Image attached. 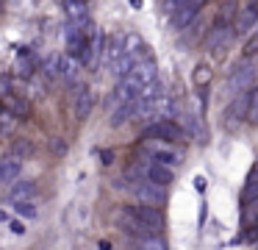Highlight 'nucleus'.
<instances>
[{"mask_svg":"<svg viewBox=\"0 0 258 250\" xmlns=\"http://www.w3.org/2000/svg\"><path fill=\"white\" fill-rule=\"evenodd\" d=\"M128 250H167V242L161 239V233H156V236H136L128 242Z\"/></svg>","mask_w":258,"mask_h":250,"instance_id":"obj_16","label":"nucleus"},{"mask_svg":"<svg viewBox=\"0 0 258 250\" xmlns=\"http://www.w3.org/2000/svg\"><path fill=\"white\" fill-rule=\"evenodd\" d=\"M20 175H23V159L20 156H3L0 159V183H17Z\"/></svg>","mask_w":258,"mask_h":250,"instance_id":"obj_13","label":"nucleus"},{"mask_svg":"<svg viewBox=\"0 0 258 250\" xmlns=\"http://www.w3.org/2000/svg\"><path fill=\"white\" fill-rule=\"evenodd\" d=\"M84 3H86V0H84Z\"/></svg>","mask_w":258,"mask_h":250,"instance_id":"obj_34","label":"nucleus"},{"mask_svg":"<svg viewBox=\"0 0 258 250\" xmlns=\"http://www.w3.org/2000/svg\"><path fill=\"white\" fill-rule=\"evenodd\" d=\"M14 211H17V214L23 217V220H36V217H39V209H36L34 200H17Z\"/></svg>","mask_w":258,"mask_h":250,"instance_id":"obj_23","label":"nucleus"},{"mask_svg":"<svg viewBox=\"0 0 258 250\" xmlns=\"http://www.w3.org/2000/svg\"><path fill=\"white\" fill-rule=\"evenodd\" d=\"M252 83H255V67H252L250 59H241L239 64L228 72V78H225V92H228L230 97H236V94L247 92Z\"/></svg>","mask_w":258,"mask_h":250,"instance_id":"obj_2","label":"nucleus"},{"mask_svg":"<svg viewBox=\"0 0 258 250\" xmlns=\"http://www.w3.org/2000/svg\"><path fill=\"white\" fill-rule=\"evenodd\" d=\"M64 14H67L70 25H84V22H89V6L84 0H64Z\"/></svg>","mask_w":258,"mask_h":250,"instance_id":"obj_14","label":"nucleus"},{"mask_svg":"<svg viewBox=\"0 0 258 250\" xmlns=\"http://www.w3.org/2000/svg\"><path fill=\"white\" fill-rule=\"evenodd\" d=\"M58 78L64 83H75V78H78V61L70 59V56H61V61H58Z\"/></svg>","mask_w":258,"mask_h":250,"instance_id":"obj_18","label":"nucleus"},{"mask_svg":"<svg viewBox=\"0 0 258 250\" xmlns=\"http://www.w3.org/2000/svg\"><path fill=\"white\" fill-rule=\"evenodd\" d=\"M206 6H208V0H186V3L175 11V14H169L172 28H175V31H183L186 25H191V22L203 14V9H206Z\"/></svg>","mask_w":258,"mask_h":250,"instance_id":"obj_8","label":"nucleus"},{"mask_svg":"<svg viewBox=\"0 0 258 250\" xmlns=\"http://www.w3.org/2000/svg\"><path fill=\"white\" fill-rule=\"evenodd\" d=\"M9 228H12V233H14V236H25V231H28L23 220H12V222H9Z\"/></svg>","mask_w":258,"mask_h":250,"instance_id":"obj_30","label":"nucleus"},{"mask_svg":"<svg viewBox=\"0 0 258 250\" xmlns=\"http://www.w3.org/2000/svg\"><path fill=\"white\" fill-rule=\"evenodd\" d=\"M3 103H6V109L12 111L14 117H28V103H25L23 97H17L14 92H6V97H3Z\"/></svg>","mask_w":258,"mask_h":250,"instance_id":"obj_22","label":"nucleus"},{"mask_svg":"<svg viewBox=\"0 0 258 250\" xmlns=\"http://www.w3.org/2000/svg\"><path fill=\"white\" fill-rule=\"evenodd\" d=\"M247 109H250V89L241 92V94H236V97H230V103L225 106V111H222L225 131H230V133L239 131V128L247 122Z\"/></svg>","mask_w":258,"mask_h":250,"instance_id":"obj_3","label":"nucleus"},{"mask_svg":"<svg viewBox=\"0 0 258 250\" xmlns=\"http://www.w3.org/2000/svg\"><path fill=\"white\" fill-rule=\"evenodd\" d=\"M206 31H208V28H206V20H203V17H197L191 25L183 28V42H186V44L200 42V36H206Z\"/></svg>","mask_w":258,"mask_h":250,"instance_id":"obj_21","label":"nucleus"},{"mask_svg":"<svg viewBox=\"0 0 258 250\" xmlns=\"http://www.w3.org/2000/svg\"><path fill=\"white\" fill-rule=\"evenodd\" d=\"M103 50H106V36H103V31L95 25V31L89 33V42H86V53L81 56V64L84 67H100L103 61Z\"/></svg>","mask_w":258,"mask_h":250,"instance_id":"obj_10","label":"nucleus"},{"mask_svg":"<svg viewBox=\"0 0 258 250\" xmlns=\"http://www.w3.org/2000/svg\"><path fill=\"white\" fill-rule=\"evenodd\" d=\"M125 209H128L136 220H142L145 225H150L156 233L164 231V211L161 209H156V206H145V203H131V206H125Z\"/></svg>","mask_w":258,"mask_h":250,"instance_id":"obj_11","label":"nucleus"},{"mask_svg":"<svg viewBox=\"0 0 258 250\" xmlns=\"http://www.w3.org/2000/svg\"><path fill=\"white\" fill-rule=\"evenodd\" d=\"M131 192H134V203H145V206H156L161 209L167 203V189L156 186L150 181H131Z\"/></svg>","mask_w":258,"mask_h":250,"instance_id":"obj_6","label":"nucleus"},{"mask_svg":"<svg viewBox=\"0 0 258 250\" xmlns=\"http://www.w3.org/2000/svg\"><path fill=\"white\" fill-rule=\"evenodd\" d=\"M252 200H258V183L250 181L244 186V192H241V203H252Z\"/></svg>","mask_w":258,"mask_h":250,"instance_id":"obj_27","label":"nucleus"},{"mask_svg":"<svg viewBox=\"0 0 258 250\" xmlns=\"http://www.w3.org/2000/svg\"><path fill=\"white\" fill-rule=\"evenodd\" d=\"M58 61H61V56H50V59L42 64V75H45V81L58 78Z\"/></svg>","mask_w":258,"mask_h":250,"instance_id":"obj_25","label":"nucleus"},{"mask_svg":"<svg viewBox=\"0 0 258 250\" xmlns=\"http://www.w3.org/2000/svg\"><path fill=\"white\" fill-rule=\"evenodd\" d=\"M125 53V33H114V36L106 39V50H103V59L108 61V67L114 64L117 59H122Z\"/></svg>","mask_w":258,"mask_h":250,"instance_id":"obj_15","label":"nucleus"},{"mask_svg":"<svg viewBox=\"0 0 258 250\" xmlns=\"http://www.w3.org/2000/svg\"><path fill=\"white\" fill-rule=\"evenodd\" d=\"M142 178L156 183V186H161V189H169L175 183V170L167 164H158V161L147 159V161H142Z\"/></svg>","mask_w":258,"mask_h":250,"instance_id":"obj_7","label":"nucleus"},{"mask_svg":"<svg viewBox=\"0 0 258 250\" xmlns=\"http://www.w3.org/2000/svg\"><path fill=\"white\" fill-rule=\"evenodd\" d=\"M183 3L186 0H161V9H164V14H175Z\"/></svg>","mask_w":258,"mask_h":250,"instance_id":"obj_28","label":"nucleus"},{"mask_svg":"<svg viewBox=\"0 0 258 250\" xmlns=\"http://www.w3.org/2000/svg\"><path fill=\"white\" fill-rule=\"evenodd\" d=\"M241 56H244V59H255V56H258V28L247 36L244 47H241Z\"/></svg>","mask_w":258,"mask_h":250,"instance_id":"obj_26","label":"nucleus"},{"mask_svg":"<svg viewBox=\"0 0 258 250\" xmlns=\"http://www.w3.org/2000/svg\"><path fill=\"white\" fill-rule=\"evenodd\" d=\"M134 117H136V97L114 109V114H111V125H114V128H122L125 122H131Z\"/></svg>","mask_w":258,"mask_h":250,"instance_id":"obj_17","label":"nucleus"},{"mask_svg":"<svg viewBox=\"0 0 258 250\" xmlns=\"http://www.w3.org/2000/svg\"><path fill=\"white\" fill-rule=\"evenodd\" d=\"M12 200L17 203V200H31L36 194V181H17V183H12Z\"/></svg>","mask_w":258,"mask_h":250,"instance_id":"obj_19","label":"nucleus"},{"mask_svg":"<svg viewBox=\"0 0 258 250\" xmlns=\"http://www.w3.org/2000/svg\"><path fill=\"white\" fill-rule=\"evenodd\" d=\"M230 39H233V22H228L225 17H217L211 22V28L206 31V36H203V47L208 53H214V50H222Z\"/></svg>","mask_w":258,"mask_h":250,"instance_id":"obj_5","label":"nucleus"},{"mask_svg":"<svg viewBox=\"0 0 258 250\" xmlns=\"http://www.w3.org/2000/svg\"><path fill=\"white\" fill-rule=\"evenodd\" d=\"M131 6H134V9H142V0H131Z\"/></svg>","mask_w":258,"mask_h":250,"instance_id":"obj_33","label":"nucleus"},{"mask_svg":"<svg viewBox=\"0 0 258 250\" xmlns=\"http://www.w3.org/2000/svg\"><path fill=\"white\" fill-rule=\"evenodd\" d=\"M255 236H258V220H255V225L250 228V239H255Z\"/></svg>","mask_w":258,"mask_h":250,"instance_id":"obj_32","label":"nucleus"},{"mask_svg":"<svg viewBox=\"0 0 258 250\" xmlns=\"http://www.w3.org/2000/svg\"><path fill=\"white\" fill-rule=\"evenodd\" d=\"M6 222H9V211L0 209V225H6Z\"/></svg>","mask_w":258,"mask_h":250,"instance_id":"obj_31","label":"nucleus"},{"mask_svg":"<svg viewBox=\"0 0 258 250\" xmlns=\"http://www.w3.org/2000/svg\"><path fill=\"white\" fill-rule=\"evenodd\" d=\"M142 153L150 161H158V164H167V167H178L183 161V150L178 144L158 142V139H142Z\"/></svg>","mask_w":258,"mask_h":250,"instance_id":"obj_1","label":"nucleus"},{"mask_svg":"<svg viewBox=\"0 0 258 250\" xmlns=\"http://www.w3.org/2000/svg\"><path fill=\"white\" fill-rule=\"evenodd\" d=\"M31 156V153H34V144H31V142H17V144H14V156Z\"/></svg>","mask_w":258,"mask_h":250,"instance_id":"obj_29","label":"nucleus"},{"mask_svg":"<svg viewBox=\"0 0 258 250\" xmlns=\"http://www.w3.org/2000/svg\"><path fill=\"white\" fill-rule=\"evenodd\" d=\"M211 81H214V70L206 64V61H200V64L195 67V72H191V83H195L197 89H208Z\"/></svg>","mask_w":258,"mask_h":250,"instance_id":"obj_20","label":"nucleus"},{"mask_svg":"<svg viewBox=\"0 0 258 250\" xmlns=\"http://www.w3.org/2000/svg\"><path fill=\"white\" fill-rule=\"evenodd\" d=\"M247 122L258 125V83L250 86V109H247Z\"/></svg>","mask_w":258,"mask_h":250,"instance_id":"obj_24","label":"nucleus"},{"mask_svg":"<svg viewBox=\"0 0 258 250\" xmlns=\"http://www.w3.org/2000/svg\"><path fill=\"white\" fill-rule=\"evenodd\" d=\"M142 139H158V142L178 144V142H183V139H186V131L175 120H153L150 125H145Z\"/></svg>","mask_w":258,"mask_h":250,"instance_id":"obj_4","label":"nucleus"},{"mask_svg":"<svg viewBox=\"0 0 258 250\" xmlns=\"http://www.w3.org/2000/svg\"><path fill=\"white\" fill-rule=\"evenodd\" d=\"M258 28V0H244L233 17V33H247Z\"/></svg>","mask_w":258,"mask_h":250,"instance_id":"obj_9","label":"nucleus"},{"mask_svg":"<svg viewBox=\"0 0 258 250\" xmlns=\"http://www.w3.org/2000/svg\"><path fill=\"white\" fill-rule=\"evenodd\" d=\"M92 109H95V92H92L89 86H84L81 83L78 92H75V103H73V111H75V120H89Z\"/></svg>","mask_w":258,"mask_h":250,"instance_id":"obj_12","label":"nucleus"}]
</instances>
